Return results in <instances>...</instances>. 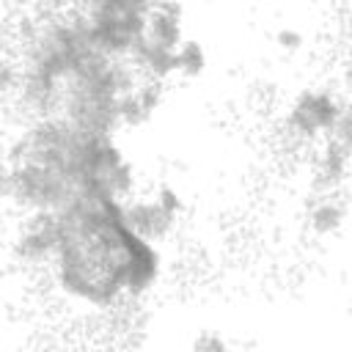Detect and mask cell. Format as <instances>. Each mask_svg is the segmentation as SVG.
Listing matches in <instances>:
<instances>
[{"label":"cell","mask_w":352,"mask_h":352,"mask_svg":"<svg viewBox=\"0 0 352 352\" xmlns=\"http://www.w3.org/2000/svg\"><path fill=\"white\" fill-rule=\"evenodd\" d=\"M146 38L165 50H176L187 38L184 36V8L176 3H151L148 19H146Z\"/></svg>","instance_id":"cell-8"},{"label":"cell","mask_w":352,"mask_h":352,"mask_svg":"<svg viewBox=\"0 0 352 352\" xmlns=\"http://www.w3.org/2000/svg\"><path fill=\"white\" fill-rule=\"evenodd\" d=\"M349 154L352 146L336 140V138H324L322 148L316 154V187L322 192H336L346 176H349Z\"/></svg>","instance_id":"cell-10"},{"label":"cell","mask_w":352,"mask_h":352,"mask_svg":"<svg viewBox=\"0 0 352 352\" xmlns=\"http://www.w3.org/2000/svg\"><path fill=\"white\" fill-rule=\"evenodd\" d=\"M346 110L349 104L333 88H302L286 110V129L300 140H324Z\"/></svg>","instance_id":"cell-3"},{"label":"cell","mask_w":352,"mask_h":352,"mask_svg":"<svg viewBox=\"0 0 352 352\" xmlns=\"http://www.w3.org/2000/svg\"><path fill=\"white\" fill-rule=\"evenodd\" d=\"M346 220V206L336 192H322L311 206H308V228L316 236H333L341 231Z\"/></svg>","instance_id":"cell-11"},{"label":"cell","mask_w":352,"mask_h":352,"mask_svg":"<svg viewBox=\"0 0 352 352\" xmlns=\"http://www.w3.org/2000/svg\"><path fill=\"white\" fill-rule=\"evenodd\" d=\"M148 8L151 3L140 0H94L77 6L88 47L96 55L129 60V52L146 36Z\"/></svg>","instance_id":"cell-1"},{"label":"cell","mask_w":352,"mask_h":352,"mask_svg":"<svg viewBox=\"0 0 352 352\" xmlns=\"http://www.w3.org/2000/svg\"><path fill=\"white\" fill-rule=\"evenodd\" d=\"M173 60H176V74L184 80H198L204 77L206 66H209V55L206 47L198 38H184L176 50H173Z\"/></svg>","instance_id":"cell-12"},{"label":"cell","mask_w":352,"mask_h":352,"mask_svg":"<svg viewBox=\"0 0 352 352\" xmlns=\"http://www.w3.org/2000/svg\"><path fill=\"white\" fill-rule=\"evenodd\" d=\"M151 198L170 214V217H182V212H184V198H182V192L173 187V184H168V182H162V184H157V190L151 192Z\"/></svg>","instance_id":"cell-13"},{"label":"cell","mask_w":352,"mask_h":352,"mask_svg":"<svg viewBox=\"0 0 352 352\" xmlns=\"http://www.w3.org/2000/svg\"><path fill=\"white\" fill-rule=\"evenodd\" d=\"M275 44H278L280 50H286V52H297V50H302L305 36H302V30H300V28L283 25V28H278V30H275Z\"/></svg>","instance_id":"cell-15"},{"label":"cell","mask_w":352,"mask_h":352,"mask_svg":"<svg viewBox=\"0 0 352 352\" xmlns=\"http://www.w3.org/2000/svg\"><path fill=\"white\" fill-rule=\"evenodd\" d=\"M162 275V253L154 242L129 231L124 242V297L138 300L148 294Z\"/></svg>","instance_id":"cell-5"},{"label":"cell","mask_w":352,"mask_h":352,"mask_svg":"<svg viewBox=\"0 0 352 352\" xmlns=\"http://www.w3.org/2000/svg\"><path fill=\"white\" fill-rule=\"evenodd\" d=\"M162 104V85L138 80L121 99H118V124L121 129H138L154 118V113Z\"/></svg>","instance_id":"cell-7"},{"label":"cell","mask_w":352,"mask_h":352,"mask_svg":"<svg viewBox=\"0 0 352 352\" xmlns=\"http://www.w3.org/2000/svg\"><path fill=\"white\" fill-rule=\"evenodd\" d=\"M129 66L135 69V74L140 80L148 82H165L176 74V60H173V50H165L154 41H148L146 36L135 44V50L129 52Z\"/></svg>","instance_id":"cell-9"},{"label":"cell","mask_w":352,"mask_h":352,"mask_svg":"<svg viewBox=\"0 0 352 352\" xmlns=\"http://www.w3.org/2000/svg\"><path fill=\"white\" fill-rule=\"evenodd\" d=\"M0 201H11V176H8V165H0Z\"/></svg>","instance_id":"cell-16"},{"label":"cell","mask_w":352,"mask_h":352,"mask_svg":"<svg viewBox=\"0 0 352 352\" xmlns=\"http://www.w3.org/2000/svg\"><path fill=\"white\" fill-rule=\"evenodd\" d=\"M60 242V217L58 212H28L19 234L14 236V258L22 264H47L52 261Z\"/></svg>","instance_id":"cell-4"},{"label":"cell","mask_w":352,"mask_h":352,"mask_svg":"<svg viewBox=\"0 0 352 352\" xmlns=\"http://www.w3.org/2000/svg\"><path fill=\"white\" fill-rule=\"evenodd\" d=\"M11 176V201L25 212H60L74 195V184L38 162H6Z\"/></svg>","instance_id":"cell-2"},{"label":"cell","mask_w":352,"mask_h":352,"mask_svg":"<svg viewBox=\"0 0 352 352\" xmlns=\"http://www.w3.org/2000/svg\"><path fill=\"white\" fill-rule=\"evenodd\" d=\"M192 352H234V346L217 330H201L192 338Z\"/></svg>","instance_id":"cell-14"},{"label":"cell","mask_w":352,"mask_h":352,"mask_svg":"<svg viewBox=\"0 0 352 352\" xmlns=\"http://www.w3.org/2000/svg\"><path fill=\"white\" fill-rule=\"evenodd\" d=\"M124 220H126V226L138 234V236H143V239H148V242H162L165 236H170L173 234V228H176V217H170L151 195H143V198H126L124 201Z\"/></svg>","instance_id":"cell-6"},{"label":"cell","mask_w":352,"mask_h":352,"mask_svg":"<svg viewBox=\"0 0 352 352\" xmlns=\"http://www.w3.org/2000/svg\"><path fill=\"white\" fill-rule=\"evenodd\" d=\"M3 44H6V22L0 19V52H3Z\"/></svg>","instance_id":"cell-17"}]
</instances>
